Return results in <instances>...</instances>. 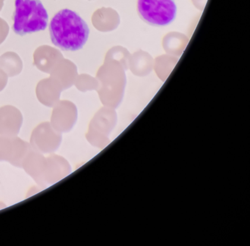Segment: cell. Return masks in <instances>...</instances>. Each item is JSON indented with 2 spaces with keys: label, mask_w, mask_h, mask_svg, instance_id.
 <instances>
[{
  "label": "cell",
  "mask_w": 250,
  "mask_h": 246,
  "mask_svg": "<svg viewBox=\"0 0 250 246\" xmlns=\"http://www.w3.org/2000/svg\"><path fill=\"white\" fill-rule=\"evenodd\" d=\"M49 34L56 47L62 51L76 52L83 49L87 43L90 29L78 14L66 8L52 17Z\"/></svg>",
  "instance_id": "1"
},
{
  "label": "cell",
  "mask_w": 250,
  "mask_h": 246,
  "mask_svg": "<svg viewBox=\"0 0 250 246\" xmlns=\"http://www.w3.org/2000/svg\"><path fill=\"white\" fill-rule=\"evenodd\" d=\"M12 28L20 36L46 30L49 14L41 0H15Z\"/></svg>",
  "instance_id": "2"
},
{
  "label": "cell",
  "mask_w": 250,
  "mask_h": 246,
  "mask_svg": "<svg viewBox=\"0 0 250 246\" xmlns=\"http://www.w3.org/2000/svg\"><path fill=\"white\" fill-rule=\"evenodd\" d=\"M137 12L147 24L165 27L175 20L177 6L175 0H138Z\"/></svg>",
  "instance_id": "3"
},
{
  "label": "cell",
  "mask_w": 250,
  "mask_h": 246,
  "mask_svg": "<svg viewBox=\"0 0 250 246\" xmlns=\"http://www.w3.org/2000/svg\"><path fill=\"white\" fill-rule=\"evenodd\" d=\"M117 121L116 112L111 110H102L93 118L87 134V140L93 146L104 148L109 143V134Z\"/></svg>",
  "instance_id": "4"
},
{
  "label": "cell",
  "mask_w": 250,
  "mask_h": 246,
  "mask_svg": "<svg viewBox=\"0 0 250 246\" xmlns=\"http://www.w3.org/2000/svg\"><path fill=\"white\" fill-rule=\"evenodd\" d=\"M31 141L36 149L44 153H51L61 144V134L55 133L49 123H44L35 130Z\"/></svg>",
  "instance_id": "5"
},
{
  "label": "cell",
  "mask_w": 250,
  "mask_h": 246,
  "mask_svg": "<svg viewBox=\"0 0 250 246\" xmlns=\"http://www.w3.org/2000/svg\"><path fill=\"white\" fill-rule=\"evenodd\" d=\"M77 112L74 105L69 102H61L56 105L52 114V126L58 132H68L77 120Z\"/></svg>",
  "instance_id": "6"
},
{
  "label": "cell",
  "mask_w": 250,
  "mask_h": 246,
  "mask_svg": "<svg viewBox=\"0 0 250 246\" xmlns=\"http://www.w3.org/2000/svg\"><path fill=\"white\" fill-rule=\"evenodd\" d=\"M34 65L45 73L50 74L57 64L63 59L62 54L58 49L49 46H42L35 51Z\"/></svg>",
  "instance_id": "7"
},
{
  "label": "cell",
  "mask_w": 250,
  "mask_h": 246,
  "mask_svg": "<svg viewBox=\"0 0 250 246\" xmlns=\"http://www.w3.org/2000/svg\"><path fill=\"white\" fill-rule=\"evenodd\" d=\"M62 90L61 85L54 77H50L42 80L38 85V98L43 105L52 107L60 99Z\"/></svg>",
  "instance_id": "8"
},
{
  "label": "cell",
  "mask_w": 250,
  "mask_h": 246,
  "mask_svg": "<svg viewBox=\"0 0 250 246\" xmlns=\"http://www.w3.org/2000/svg\"><path fill=\"white\" fill-rule=\"evenodd\" d=\"M22 117L18 110L12 107H4L0 109V127L8 124L6 136L17 135L22 122Z\"/></svg>",
  "instance_id": "9"
},
{
  "label": "cell",
  "mask_w": 250,
  "mask_h": 246,
  "mask_svg": "<svg viewBox=\"0 0 250 246\" xmlns=\"http://www.w3.org/2000/svg\"><path fill=\"white\" fill-rule=\"evenodd\" d=\"M71 64L72 63L68 60L62 59L50 73L51 77H54L61 85L63 90L71 87L74 83V77H71L68 71Z\"/></svg>",
  "instance_id": "10"
},
{
  "label": "cell",
  "mask_w": 250,
  "mask_h": 246,
  "mask_svg": "<svg viewBox=\"0 0 250 246\" xmlns=\"http://www.w3.org/2000/svg\"><path fill=\"white\" fill-rule=\"evenodd\" d=\"M0 69L9 77L20 74L22 69V62L14 52H6L0 58Z\"/></svg>",
  "instance_id": "11"
},
{
  "label": "cell",
  "mask_w": 250,
  "mask_h": 246,
  "mask_svg": "<svg viewBox=\"0 0 250 246\" xmlns=\"http://www.w3.org/2000/svg\"><path fill=\"white\" fill-rule=\"evenodd\" d=\"M8 33H9V26L8 23L2 18H0V45L3 43L8 36Z\"/></svg>",
  "instance_id": "12"
},
{
  "label": "cell",
  "mask_w": 250,
  "mask_h": 246,
  "mask_svg": "<svg viewBox=\"0 0 250 246\" xmlns=\"http://www.w3.org/2000/svg\"><path fill=\"white\" fill-rule=\"evenodd\" d=\"M8 81V75L2 70L0 69V91L3 90Z\"/></svg>",
  "instance_id": "13"
},
{
  "label": "cell",
  "mask_w": 250,
  "mask_h": 246,
  "mask_svg": "<svg viewBox=\"0 0 250 246\" xmlns=\"http://www.w3.org/2000/svg\"><path fill=\"white\" fill-rule=\"evenodd\" d=\"M4 0H0V11L2 10V6H3Z\"/></svg>",
  "instance_id": "14"
}]
</instances>
